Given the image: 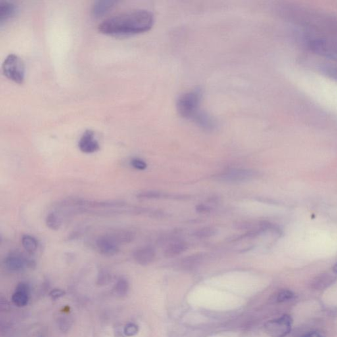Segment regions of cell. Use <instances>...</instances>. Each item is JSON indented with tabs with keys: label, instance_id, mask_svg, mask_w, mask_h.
<instances>
[{
	"label": "cell",
	"instance_id": "cb8c5ba5",
	"mask_svg": "<svg viewBox=\"0 0 337 337\" xmlns=\"http://www.w3.org/2000/svg\"><path fill=\"white\" fill-rule=\"evenodd\" d=\"M294 294L290 290H283L277 294L276 300L278 302H283L291 300Z\"/></svg>",
	"mask_w": 337,
	"mask_h": 337
},
{
	"label": "cell",
	"instance_id": "1f68e13d",
	"mask_svg": "<svg viewBox=\"0 0 337 337\" xmlns=\"http://www.w3.org/2000/svg\"><path fill=\"white\" fill-rule=\"evenodd\" d=\"M333 271L337 273V263L334 265V267H333Z\"/></svg>",
	"mask_w": 337,
	"mask_h": 337
},
{
	"label": "cell",
	"instance_id": "7a4b0ae2",
	"mask_svg": "<svg viewBox=\"0 0 337 337\" xmlns=\"http://www.w3.org/2000/svg\"><path fill=\"white\" fill-rule=\"evenodd\" d=\"M202 92L199 89L190 90L179 96L177 101V109L181 116L196 120L200 111Z\"/></svg>",
	"mask_w": 337,
	"mask_h": 337
},
{
	"label": "cell",
	"instance_id": "ba28073f",
	"mask_svg": "<svg viewBox=\"0 0 337 337\" xmlns=\"http://www.w3.org/2000/svg\"><path fill=\"white\" fill-rule=\"evenodd\" d=\"M78 148L84 153H94L100 149L99 143L94 136V132L86 130L78 142Z\"/></svg>",
	"mask_w": 337,
	"mask_h": 337
},
{
	"label": "cell",
	"instance_id": "ac0fdd59",
	"mask_svg": "<svg viewBox=\"0 0 337 337\" xmlns=\"http://www.w3.org/2000/svg\"><path fill=\"white\" fill-rule=\"evenodd\" d=\"M202 261V256L200 255L191 256L184 258L181 261V267L185 269H192L199 265Z\"/></svg>",
	"mask_w": 337,
	"mask_h": 337
},
{
	"label": "cell",
	"instance_id": "52a82bcc",
	"mask_svg": "<svg viewBox=\"0 0 337 337\" xmlns=\"http://www.w3.org/2000/svg\"><path fill=\"white\" fill-rule=\"evenodd\" d=\"M100 254L107 256L116 255L119 252V244L109 235L100 236L96 241Z\"/></svg>",
	"mask_w": 337,
	"mask_h": 337
},
{
	"label": "cell",
	"instance_id": "30bf717a",
	"mask_svg": "<svg viewBox=\"0 0 337 337\" xmlns=\"http://www.w3.org/2000/svg\"><path fill=\"white\" fill-rule=\"evenodd\" d=\"M30 261L21 256L20 254H11L4 259V265L7 269L11 272L22 271L25 267L29 265Z\"/></svg>",
	"mask_w": 337,
	"mask_h": 337
},
{
	"label": "cell",
	"instance_id": "9c48e42d",
	"mask_svg": "<svg viewBox=\"0 0 337 337\" xmlns=\"http://www.w3.org/2000/svg\"><path fill=\"white\" fill-rule=\"evenodd\" d=\"M29 286L26 283H20L15 288L11 300L17 307H25L29 302Z\"/></svg>",
	"mask_w": 337,
	"mask_h": 337
},
{
	"label": "cell",
	"instance_id": "ffe728a7",
	"mask_svg": "<svg viewBox=\"0 0 337 337\" xmlns=\"http://www.w3.org/2000/svg\"><path fill=\"white\" fill-rule=\"evenodd\" d=\"M216 233V229L213 228V227H205V228L196 231L194 233V235L198 238H206L214 236Z\"/></svg>",
	"mask_w": 337,
	"mask_h": 337
},
{
	"label": "cell",
	"instance_id": "7c38bea8",
	"mask_svg": "<svg viewBox=\"0 0 337 337\" xmlns=\"http://www.w3.org/2000/svg\"><path fill=\"white\" fill-rule=\"evenodd\" d=\"M188 248V244L185 242L178 241L169 244L165 248L164 254L165 257L174 258L175 256L180 255V254L185 252Z\"/></svg>",
	"mask_w": 337,
	"mask_h": 337
},
{
	"label": "cell",
	"instance_id": "44dd1931",
	"mask_svg": "<svg viewBox=\"0 0 337 337\" xmlns=\"http://www.w3.org/2000/svg\"><path fill=\"white\" fill-rule=\"evenodd\" d=\"M111 280V275L109 271L103 269L98 274L97 283L99 285H106Z\"/></svg>",
	"mask_w": 337,
	"mask_h": 337
},
{
	"label": "cell",
	"instance_id": "5b68a950",
	"mask_svg": "<svg viewBox=\"0 0 337 337\" xmlns=\"http://www.w3.org/2000/svg\"><path fill=\"white\" fill-rule=\"evenodd\" d=\"M310 48L317 54L337 62V42L319 38L310 42Z\"/></svg>",
	"mask_w": 337,
	"mask_h": 337
},
{
	"label": "cell",
	"instance_id": "83f0119b",
	"mask_svg": "<svg viewBox=\"0 0 337 337\" xmlns=\"http://www.w3.org/2000/svg\"><path fill=\"white\" fill-rule=\"evenodd\" d=\"M59 328L62 331H67L69 330V327H71V324L70 321L68 319L62 318L59 321Z\"/></svg>",
	"mask_w": 337,
	"mask_h": 337
},
{
	"label": "cell",
	"instance_id": "9a60e30c",
	"mask_svg": "<svg viewBox=\"0 0 337 337\" xmlns=\"http://www.w3.org/2000/svg\"><path fill=\"white\" fill-rule=\"evenodd\" d=\"M115 1H96L92 7V13L96 16H100L106 13L114 5Z\"/></svg>",
	"mask_w": 337,
	"mask_h": 337
},
{
	"label": "cell",
	"instance_id": "7402d4cb",
	"mask_svg": "<svg viewBox=\"0 0 337 337\" xmlns=\"http://www.w3.org/2000/svg\"><path fill=\"white\" fill-rule=\"evenodd\" d=\"M163 196L162 193L157 191H144L139 192L136 195V197L138 198H145V199H155V198H161Z\"/></svg>",
	"mask_w": 337,
	"mask_h": 337
},
{
	"label": "cell",
	"instance_id": "5bb4252c",
	"mask_svg": "<svg viewBox=\"0 0 337 337\" xmlns=\"http://www.w3.org/2000/svg\"><path fill=\"white\" fill-rule=\"evenodd\" d=\"M15 11V5L9 1H1L0 3V23L7 20L13 16Z\"/></svg>",
	"mask_w": 337,
	"mask_h": 337
},
{
	"label": "cell",
	"instance_id": "6da1fadb",
	"mask_svg": "<svg viewBox=\"0 0 337 337\" xmlns=\"http://www.w3.org/2000/svg\"><path fill=\"white\" fill-rule=\"evenodd\" d=\"M154 22V15L146 9H134L105 19L98 26L100 32L109 35H126L147 31Z\"/></svg>",
	"mask_w": 337,
	"mask_h": 337
},
{
	"label": "cell",
	"instance_id": "4fadbf2b",
	"mask_svg": "<svg viewBox=\"0 0 337 337\" xmlns=\"http://www.w3.org/2000/svg\"><path fill=\"white\" fill-rule=\"evenodd\" d=\"M109 236L118 244L129 243V242H132L134 238V234L131 231L125 230L115 231Z\"/></svg>",
	"mask_w": 337,
	"mask_h": 337
},
{
	"label": "cell",
	"instance_id": "603a6c76",
	"mask_svg": "<svg viewBox=\"0 0 337 337\" xmlns=\"http://www.w3.org/2000/svg\"><path fill=\"white\" fill-rule=\"evenodd\" d=\"M138 332V325L134 323H129L124 327V333L126 337H133Z\"/></svg>",
	"mask_w": 337,
	"mask_h": 337
},
{
	"label": "cell",
	"instance_id": "484cf974",
	"mask_svg": "<svg viewBox=\"0 0 337 337\" xmlns=\"http://www.w3.org/2000/svg\"><path fill=\"white\" fill-rule=\"evenodd\" d=\"M130 165L134 169L140 171L144 170L147 167V164H146L145 161L138 158L132 159L131 161H130Z\"/></svg>",
	"mask_w": 337,
	"mask_h": 337
},
{
	"label": "cell",
	"instance_id": "e0dca14e",
	"mask_svg": "<svg viewBox=\"0 0 337 337\" xmlns=\"http://www.w3.org/2000/svg\"><path fill=\"white\" fill-rule=\"evenodd\" d=\"M23 248L29 253H33L38 248V242L33 236L28 235L23 236L21 239Z\"/></svg>",
	"mask_w": 337,
	"mask_h": 337
},
{
	"label": "cell",
	"instance_id": "8992f818",
	"mask_svg": "<svg viewBox=\"0 0 337 337\" xmlns=\"http://www.w3.org/2000/svg\"><path fill=\"white\" fill-rule=\"evenodd\" d=\"M255 175L256 173L250 169H233L220 173L217 178L224 182L236 183L251 180Z\"/></svg>",
	"mask_w": 337,
	"mask_h": 337
},
{
	"label": "cell",
	"instance_id": "4316f807",
	"mask_svg": "<svg viewBox=\"0 0 337 337\" xmlns=\"http://www.w3.org/2000/svg\"><path fill=\"white\" fill-rule=\"evenodd\" d=\"M65 294V292L62 289H58V288H55L50 292V298L52 300H57L59 298L64 296Z\"/></svg>",
	"mask_w": 337,
	"mask_h": 337
},
{
	"label": "cell",
	"instance_id": "d6986e66",
	"mask_svg": "<svg viewBox=\"0 0 337 337\" xmlns=\"http://www.w3.org/2000/svg\"><path fill=\"white\" fill-rule=\"evenodd\" d=\"M46 223L48 228L53 231L58 230L61 225L60 219L55 213H50L47 215Z\"/></svg>",
	"mask_w": 337,
	"mask_h": 337
},
{
	"label": "cell",
	"instance_id": "f1b7e54d",
	"mask_svg": "<svg viewBox=\"0 0 337 337\" xmlns=\"http://www.w3.org/2000/svg\"><path fill=\"white\" fill-rule=\"evenodd\" d=\"M210 210L211 209L209 208V207H207V206H206L205 205H203V204H200V205L196 206V211H197L199 213H209L210 212Z\"/></svg>",
	"mask_w": 337,
	"mask_h": 337
},
{
	"label": "cell",
	"instance_id": "3957f363",
	"mask_svg": "<svg viewBox=\"0 0 337 337\" xmlns=\"http://www.w3.org/2000/svg\"><path fill=\"white\" fill-rule=\"evenodd\" d=\"M3 74L17 83H22L25 78V65L22 59L17 55L9 54L2 64Z\"/></svg>",
	"mask_w": 337,
	"mask_h": 337
},
{
	"label": "cell",
	"instance_id": "f546056e",
	"mask_svg": "<svg viewBox=\"0 0 337 337\" xmlns=\"http://www.w3.org/2000/svg\"><path fill=\"white\" fill-rule=\"evenodd\" d=\"M115 337H124L125 336L124 333V327L121 326H117L115 330Z\"/></svg>",
	"mask_w": 337,
	"mask_h": 337
},
{
	"label": "cell",
	"instance_id": "4dcf8cb0",
	"mask_svg": "<svg viewBox=\"0 0 337 337\" xmlns=\"http://www.w3.org/2000/svg\"><path fill=\"white\" fill-rule=\"evenodd\" d=\"M302 337H325L323 333L319 332V331H313V332H310L307 333V334L304 335Z\"/></svg>",
	"mask_w": 337,
	"mask_h": 337
},
{
	"label": "cell",
	"instance_id": "2e32d148",
	"mask_svg": "<svg viewBox=\"0 0 337 337\" xmlns=\"http://www.w3.org/2000/svg\"><path fill=\"white\" fill-rule=\"evenodd\" d=\"M115 293L119 296H125L128 294L129 290V283L125 277H121L117 280L114 286Z\"/></svg>",
	"mask_w": 337,
	"mask_h": 337
},
{
	"label": "cell",
	"instance_id": "277c9868",
	"mask_svg": "<svg viewBox=\"0 0 337 337\" xmlns=\"http://www.w3.org/2000/svg\"><path fill=\"white\" fill-rule=\"evenodd\" d=\"M292 319L288 315L267 321L265 325V331L271 337H285L291 331Z\"/></svg>",
	"mask_w": 337,
	"mask_h": 337
},
{
	"label": "cell",
	"instance_id": "d4e9b609",
	"mask_svg": "<svg viewBox=\"0 0 337 337\" xmlns=\"http://www.w3.org/2000/svg\"><path fill=\"white\" fill-rule=\"evenodd\" d=\"M322 70L325 74L337 81V67L331 65H325L322 67Z\"/></svg>",
	"mask_w": 337,
	"mask_h": 337
},
{
	"label": "cell",
	"instance_id": "8fae6325",
	"mask_svg": "<svg viewBox=\"0 0 337 337\" xmlns=\"http://www.w3.org/2000/svg\"><path fill=\"white\" fill-rule=\"evenodd\" d=\"M156 257V252L151 246H144L138 248L133 254V258L136 263L141 265L150 264Z\"/></svg>",
	"mask_w": 337,
	"mask_h": 337
}]
</instances>
